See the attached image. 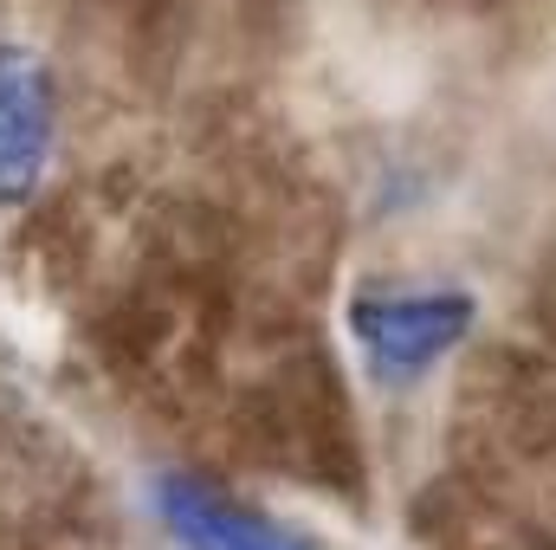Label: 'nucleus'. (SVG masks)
I'll return each instance as SVG.
<instances>
[{"label": "nucleus", "mask_w": 556, "mask_h": 550, "mask_svg": "<svg viewBox=\"0 0 556 550\" xmlns=\"http://www.w3.org/2000/svg\"><path fill=\"white\" fill-rule=\"evenodd\" d=\"M59 130V91L39 52L0 39V208L26 201L52 162Z\"/></svg>", "instance_id": "obj_2"}, {"label": "nucleus", "mask_w": 556, "mask_h": 550, "mask_svg": "<svg viewBox=\"0 0 556 550\" xmlns=\"http://www.w3.org/2000/svg\"><path fill=\"white\" fill-rule=\"evenodd\" d=\"M472 317H479V304L453 285H427V291L369 285L350 298V337L382 383H415L433 363H446L466 343Z\"/></svg>", "instance_id": "obj_1"}, {"label": "nucleus", "mask_w": 556, "mask_h": 550, "mask_svg": "<svg viewBox=\"0 0 556 550\" xmlns=\"http://www.w3.org/2000/svg\"><path fill=\"white\" fill-rule=\"evenodd\" d=\"M155 512L181 550H311V538H298L291 525H278L266 512L240 505L233 492L188 479V473H168L155 486Z\"/></svg>", "instance_id": "obj_3"}]
</instances>
